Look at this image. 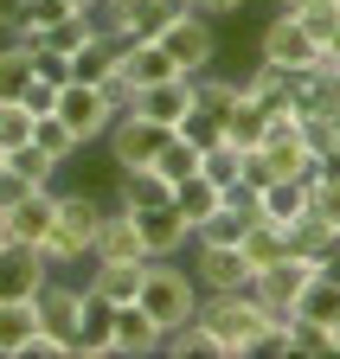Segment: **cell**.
<instances>
[{
    "instance_id": "obj_24",
    "label": "cell",
    "mask_w": 340,
    "mask_h": 359,
    "mask_svg": "<svg viewBox=\"0 0 340 359\" xmlns=\"http://www.w3.org/2000/svg\"><path fill=\"white\" fill-rule=\"evenodd\" d=\"M90 257H142V231H135V218L129 212H103V224H97V238H90ZM148 263V257H142Z\"/></svg>"
},
{
    "instance_id": "obj_31",
    "label": "cell",
    "mask_w": 340,
    "mask_h": 359,
    "mask_svg": "<svg viewBox=\"0 0 340 359\" xmlns=\"http://www.w3.org/2000/svg\"><path fill=\"white\" fill-rule=\"evenodd\" d=\"M7 173H20L26 187H52V180H58V161L39 148V142H20V148H7Z\"/></svg>"
},
{
    "instance_id": "obj_26",
    "label": "cell",
    "mask_w": 340,
    "mask_h": 359,
    "mask_svg": "<svg viewBox=\"0 0 340 359\" xmlns=\"http://www.w3.org/2000/svg\"><path fill=\"white\" fill-rule=\"evenodd\" d=\"M238 250H244V263H250V269H264V263L289 257V238H283V224L250 218V224H244V238H238Z\"/></svg>"
},
{
    "instance_id": "obj_12",
    "label": "cell",
    "mask_w": 340,
    "mask_h": 359,
    "mask_svg": "<svg viewBox=\"0 0 340 359\" xmlns=\"http://www.w3.org/2000/svg\"><path fill=\"white\" fill-rule=\"evenodd\" d=\"M289 116H334L340 122V71H327V65L289 71Z\"/></svg>"
},
{
    "instance_id": "obj_8",
    "label": "cell",
    "mask_w": 340,
    "mask_h": 359,
    "mask_svg": "<svg viewBox=\"0 0 340 359\" xmlns=\"http://www.w3.org/2000/svg\"><path fill=\"white\" fill-rule=\"evenodd\" d=\"M97 13H103V32L116 39H161L167 20L186 13V0H103Z\"/></svg>"
},
{
    "instance_id": "obj_4",
    "label": "cell",
    "mask_w": 340,
    "mask_h": 359,
    "mask_svg": "<svg viewBox=\"0 0 340 359\" xmlns=\"http://www.w3.org/2000/svg\"><path fill=\"white\" fill-rule=\"evenodd\" d=\"M174 128H161V122H148V116H135V109H122L116 122H109V161H116V173H135V167H154V154H161V142Z\"/></svg>"
},
{
    "instance_id": "obj_5",
    "label": "cell",
    "mask_w": 340,
    "mask_h": 359,
    "mask_svg": "<svg viewBox=\"0 0 340 359\" xmlns=\"http://www.w3.org/2000/svg\"><path fill=\"white\" fill-rule=\"evenodd\" d=\"M257 58L276 65V71H308V65H321V45L308 39V26L295 20V13L276 7V20L257 32Z\"/></svg>"
},
{
    "instance_id": "obj_28",
    "label": "cell",
    "mask_w": 340,
    "mask_h": 359,
    "mask_svg": "<svg viewBox=\"0 0 340 359\" xmlns=\"http://www.w3.org/2000/svg\"><path fill=\"white\" fill-rule=\"evenodd\" d=\"M32 71H39V45H26V39H13L7 52H0V103H13L20 90L32 83Z\"/></svg>"
},
{
    "instance_id": "obj_10",
    "label": "cell",
    "mask_w": 340,
    "mask_h": 359,
    "mask_svg": "<svg viewBox=\"0 0 340 359\" xmlns=\"http://www.w3.org/2000/svg\"><path fill=\"white\" fill-rule=\"evenodd\" d=\"M39 334L58 340V353H77V334H83V289L71 283H46L39 289Z\"/></svg>"
},
{
    "instance_id": "obj_9",
    "label": "cell",
    "mask_w": 340,
    "mask_h": 359,
    "mask_svg": "<svg viewBox=\"0 0 340 359\" xmlns=\"http://www.w3.org/2000/svg\"><path fill=\"white\" fill-rule=\"evenodd\" d=\"M0 359H64L39 334V302H0Z\"/></svg>"
},
{
    "instance_id": "obj_11",
    "label": "cell",
    "mask_w": 340,
    "mask_h": 359,
    "mask_svg": "<svg viewBox=\"0 0 340 359\" xmlns=\"http://www.w3.org/2000/svg\"><path fill=\"white\" fill-rule=\"evenodd\" d=\"M315 276V263H302V257H276V263H264V269H250V295H257L270 314H283L289 321V308H295V295H302V283Z\"/></svg>"
},
{
    "instance_id": "obj_40",
    "label": "cell",
    "mask_w": 340,
    "mask_h": 359,
    "mask_svg": "<svg viewBox=\"0 0 340 359\" xmlns=\"http://www.w3.org/2000/svg\"><path fill=\"white\" fill-rule=\"evenodd\" d=\"M58 90H64V83H52V77H39V71H32V83L20 90V103L32 109V122H39V116H52V109H58Z\"/></svg>"
},
{
    "instance_id": "obj_30",
    "label": "cell",
    "mask_w": 340,
    "mask_h": 359,
    "mask_svg": "<svg viewBox=\"0 0 340 359\" xmlns=\"http://www.w3.org/2000/svg\"><path fill=\"white\" fill-rule=\"evenodd\" d=\"M244 167H250V154H244L238 142H212V148L199 154V173L212 180V187H238V180H244Z\"/></svg>"
},
{
    "instance_id": "obj_6",
    "label": "cell",
    "mask_w": 340,
    "mask_h": 359,
    "mask_svg": "<svg viewBox=\"0 0 340 359\" xmlns=\"http://www.w3.org/2000/svg\"><path fill=\"white\" fill-rule=\"evenodd\" d=\"M71 135H77V142L83 148H90V142H103V135H109V122H116V103L103 97V90L97 83H64L58 90V109H52Z\"/></svg>"
},
{
    "instance_id": "obj_23",
    "label": "cell",
    "mask_w": 340,
    "mask_h": 359,
    "mask_svg": "<svg viewBox=\"0 0 340 359\" xmlns=\"http://www.w3.org/2000/svg\"><path fill=\"white\" fill-rule=\"evenodd\" d=\"M186 77H193V109L219 116V122H225V116H231V103L244 97V77H219L212 65H205V71H186Z\"/></svg>"
},
{
    "instance_id": "obj_2",
    "label": "cell",
    "mask_w": 340,
    "mask_h": 359,
    "mask_svg": "<svg viewBox=\"0 0 340 359\" xmlns=\"http://www.w3.org/2000/svg\"><path fill=\"white\" fill-rule=\"evenodd\" d=\"M135 302L161 321V334H174V327H186L193 314H199L205 289L193 283V269H180L174 257H148V269H142V295H135Z\"/></svg>"
},
{
    "instance_id": "obj_18",
    "label": "cell",
    "mask_w": 340,
    "mask_h": 359,
    "mask_svg": "<svg viewBox=\"0 0 340 359\" xmlns=\"http://www.w3.org/2000/svg\"><path fill=\"white\" fill-rule=\"evenodd\" d=\"M135 116H148V122H161V128H174L186 109H193V77L180 71V77H167V83H148V90H135V103H129Z\"/></svg>"
},
{
    "instance_id": "obj_42",
    "label": "cell",
    "mask_w": 340,
    "mask_h": 359,
    "mask_svg": "<svg viewBox=\"0 0 340 359\" xmlns=\"http://www.w3.org/2000/svg\"><path fill=\"white\" fill-rule=\"evenodd\" d=\"M250 0H199V13H212V20H225V13H244Z\"/></svg>"
},
{
    "instance_id": "obj_37",
    "label": "cell",
    "mask_w": 340,
    "mask_h": 359,
    "mask_svg": "<svg viewBox=\"0 0 340 359\" xmlns=\"http://www.w3.org/2000/svg\"><path fill=\"white\" fill-rule=\"evenodd\" d=\"M90 32H97V13H71L64 26H52L39 45H46V52H58V58H71V52H77V45L90 39Z\"/></svg>"
},
{
    "instance_id": "obj_49",
    "label": "cell",
    "mask_w": 340,
    "mask_h": 359,
    "mask_svg": "<svg viewBox=\"0 0 340 359\" xmlns=\"http://www.w3.org/2000/svg\"><path fill=\"white\" fill-rule=\"evenodd\" d=\"M186 7H199V0H186Z\"/></svg>"
},
{
    "instance_id": "obj_20",
    "label": "cell",
    "mask_w": 340,
    "mask_h": 359,
    "mask_svg": "<svg viewBox=\"0 0 340 359\" xmlns=\"http://www.w3.org/2000/svg\"><path fill=\"white\" fill-rule=\"evenodd\" d=\"M97 269H90V295H103V302H135L142 295V257H90Z\"/></svg>"
},
{
    "instance_id": "obj_36",
    "label": "cell",
    "mask_w": 340,
    "mask_h": 359,
    "mask_svg": "<svg viewBox=\"0 0 340 359\" xmlns=\"http://www.w3.org/2000/svg\"><path fill=\"white\" fill-rule=\"evenodd\" d=\"M32 142H39V148H46V154H52L58 167H64V161H71V154L83 148V142H77V135H71V128H64L58 116H39V122H32Z\"/></svg>"
},
{
    "instance_id": "obj_14",
    "label": "cell",
    "mask_w": 340,
    "mask_h": 359,
    "mask_svg": "<svg viewBox=\"0 0 340 359\" xmlns=\"http://www.w3.org/2000/svg\"><path fill=\"white\" fill-rule=\"evenodd\" d=\"M193 283L205 295H219V289H244L250 283V263L238 244H193Z\"/></svg>"
},
{
    "instance_id": "obj_48",
    "label": "cell",
    "mask_w": 340,
    "mask_h": 359,
    "mask_svg": "<svg viewBox=\"0 0 340 359\" xmlns=\"http://www.w3.org/2000/svg\"><path fill=\"white\" fill-rule=\"evenodd\" d=\"M0 167H7V148H0Z\"/></svg>"
},
{
    "instance_id": "obj_47",
    "label": "cell",
    "mask_w": 340,
    "mask_h": 359,
    "mask_svg": "<svg viewBox=\"0 0 340 359\" xmlns=\"http://www.w3.org/2000/svg\"><path fill=\"white\" fill-rule=\"evenodd\" d=\"M7 238H13V231H7V212H0V244H7Z\"/></svg>"
},
{
    "instance_id": "obj_16",
    "label": "cell",
    "mask_w": 340,
    "mask_h": 359,
    "mask_svg": "<svg viewBox=\"0 0 340 359\" xmlns=\"http://www.w3.org/2000/svg\"><path fill=\"white\" fill-rule=\"evenodd\" d=\"M116 71L129 77L135 90H148V83H167V77H180V65L167 58V45H161V39H122V58H116Z\"/></svg>"
},
{
    "instance_id": "obj_27",
    "label": "cell",
    "mask_w": 340,
    "mask_h": 359,
    "mask_svg": "<svg viewBox=\"0 0 340 359\" xmlns=\"http://www.w3.org/2000/svg\"><path fill=\"white\" fill-rule=\"evenodd\" d=\"M161 353H167V359H219V334H212V327L199 321V314H193L186 327L161 334Z\"/></svg>"
},
{
    "instance_id": "obj_17",
    "label": "cell",
    "mask_w": 340,
    "mask_h": 359,
    "mask_svg": "<svg viewBox=\"0 0 340 359\" xmlns=\"http://www.w3.org/2000/svg\"><path fill=\"white\" fill-rule=\"evenodd\" d=\"M308 212H315V180L308 173L302 180H270V187L257 193V218L283 224V231H289L295 218H308Z\"/></svg>"
},
{
    "instance_id": "obj_35",
    "label": "cell",
    "mask_w": 340,
    "mask_h": 359,
    "mask_svg": "<svg viewBox=\"0 0 340 359\" xmlns=\"http://www.w3.org/2000/svg\"><path fill=\"white\" fill-rule=\"evenodd\" d=\"M244 212H231V205H219V212H212V218H199L193 224V244H238L244 238Z\"/></svg>"
},
{
    "instance_id": "obj_43",
    "label": "cell",
    "mask_w": 340,
    "mask_h": 359,
    "mask_svg": "<svg viewBox=\"0 0 340 359\" xmlns=\"http://www.w3.org/2000/svg\"><path fill=\"white\" fill-rule=\"evenodd\" d=\"M321 65H327V71H340V32H334V39L321 45Z\"/></svg>"
},
{
    "instance_id": "obj_38",
    "label": "cell",
    "mask_w": 340,
    "mask_h": 359,
    "mask_svg": "<svg viewBox=\"0 0 340 359\" xmlns=\"http://www.w3.org/2000/svg\"><path fill=\"white\" fill-rule=\"evenodd\" d=\"M174 135H186V142L205 154L212 142H225V122H219V116H205V109H186V116L174 122Z\"/></svg>"
},
{
    "instance_id": "obj_33",
    "label": "cell",
    "mask_w": 340,
    "mask_h": 359,
    "mask_svg": "<svg viewBox=\"0 0 340 359\" xmlns=\"http://www.w3.org/2000/svg\"><path fill=\"white\" fill-rule=\"evenodd\" d=\"M154 173L174 187V180H186V173H199V148L186 142V135H167L161 142V154H154Z\"/></svg>"
},
{
    "instance_id": "obj_19",
    "label": "cell",
    "mask_w": 340,
    "mask_h": 359,
    "mask_svg": "<svg viewBox=\"0 0 340 359\" xmlns=\"http://www.w3.org/2000/svg\"><path fill=\"white\" fill-rule=\"evenodd\" d=\"M283 238H289V257H302V263H315V269H334V263H340V231H334L327 218H315V212L295 218Z\"/></svg>"
},
{
    "instance_id": "obj_7",
    "label": "cell",
    "mask_w": 340,
    "mask_h": 359,
    "mask_svg": "<svg viewBox=\"0 0 340 359\" xmlns=\"http://www.w3.org/2000/svg\"><path fill=\"white\" fill-rule=\"evenodd\" d=\"M161 45H167V58H174L180 71H205L212 58H219V32H212V13H199V7L174 13V20H167V32H161Z\"/></svg>"
},
{
    "instance_id": "obj_15",
    "label": "cell",
    "mask_w": 340,
    "mask_h": 359,
    "mask_svg": "<svg viewBox=\"0 0 340 359\" xmlns=\"http://www.w3.org/2000/svg\"><path fill=\"white\" fill-rule=\"evenodd\" d=\"M109 346L122 359H148V353H161V321H154L142 302H116V314H109Z\"/></svg>"
},
{
    "instance_id": "obj_50",
    "label": "cell",
    "mask_w": 340,
    "mask_h": 359,
    "mask_svg": "<svg viewBox=\"0 0 340 359\" xmlns=\"http://www.w3.org/2000/svg\"><path fill=\"white\" fill-rule=\"evenodd\" d=\"M334 7H340V0H334Z\"/></svg>"
},
{
    "instance_id": "obj_39",
    "label": "cell",
    "mask_w": 340,
    "mask_h": 359,
    "mask_svg": "<svg viewBox=\"0 0 340 359\" xmlns=\"http://www.w3.org/2000/svg\"><path fill=\"white\" fill-rule=\"evenodd\" d=\"M20 142H32V109L13 97V103H0V148H20Z\"/></svg>"
},
{
    "instance_id": "obj_3",
    "label": "cell",
    "mask_w": 340,
    "mask_h": 359,
    "mask_svg": "<svg viewBox=\"0 0 340 359\" xmlns=\"http://www.w3.org/2000/svg\"><path fill=\"white\" fill-rule=\"evenodd\" d=\"M52 276H58V269L46 263L39 244H26V238L0 244V302H39V289H46Z\"/></svg>"
},
{
    "instance_id": "obj_1",
    "label": "cell",
    "mask_w": 340,
    "mask_h": 359,
    "mask_svg": "<svg viewBox=\"0 0 340 359\" xmlns=\"http://www.w3.org/2000/svg\"><path fill=\"white\" fill-rule=\"evenodd\" d=\"M199 321L219 334V359H250V353H264V340L283 314H270L250 289H219L199 302Z\"/></svg>"
},
{
    "instance_id": "obj_25",
    "label": "cell",
    "mask_w": 340,
    "mask_h": 359,
    "mask_svg": "<svg viewBox=\"0 0 340 359\" xmlns=\"http://www.w3.org/2000/svg\"><path fill=\"white\" fill-rule=\"evenodd\" d=\"M225 205V187H212L205 173H186V180H174V212L186 218V224H199V218H212Z\"/></svg>"
},
{
    "instance_id": "obj_41",
    "label": "cell",
    "mask_w": 340,
    "mask_h": 359,
    "mask_svg": "<svg viewBox=\"0 0 340 359\" xmlns=\"http://www.w3.org/2000/svg\"><path fill=\"white\" fill-rule=\"evenodd\" d=\"M295 20L308 26V39H315V45H327V39L340 32V7H308V13H295Z\"/></svg>"
},
{
    "instance_id": "obj_32",
    "label": "cell",
    "mask_w": 340,
    "mask_h": 359,
    "mask_svg": "<svg viewBox=\"0 0 340 359\" xmlns=\"http://www.w3.org/2000/svg\"><path fill=\"white\" fill-rule=\"evenodd\" d=\"M58 224L90 244V238H97V224H103V205H97L90 193H58Z\"/></svg>"
},
{
    "instance_id": "obj_13",
    "label": "cell",
    "mask_w": 340,
    "mask_h": 359,
    "mask_svg": "<svg viewBox=\"0 0 340 359\" xmlns=\"http://www.w3.org/2000/svg\"><path fill=\"white\" fill-rule=\"evenodd\" d=\"M135 231H142V257H180L193 244V224L174 212V199L167 205H148V212H129Z\"/></svg>"
},
{
    "instance_id": "obj_22",
    "label": "cell",
    "mask_w": 340,
    "mask_h": 359,
    "mask_svg": "<svg viewBox=\"0 0 340 359\" xmlns=\"http://www.w3.org/2000/svg\"><path fill=\"white\" fill-rule=\"evenodd\" d=\"M225 142H238L244 154H257V148L270 142V109L250 97V90H244V97L231 103V116H225Z\"/></svg>"
},
{
    "instance_id": "obj_44",
    "label": "cell",
    "mask_w": 340,
    "mask_h": 359,
    "mask_svg": "<svg viewBox=\"0 0 340 359\" xmlns=\"http://www.w3.org/2000/svg\"><path fill=\"white\" fill-rule=\"evenodd\" d=\"M283 13H308V7H334V0H276Z\"/></svg>"
},
{
    "instance_id": "obj_34",
    "label": "cell",
    "mask_w": 340,
    "mask_h": 359,
    "mask_svg": "<svg viewBox=\"0 0 340 359\" xmlns=\"http://www.w3.org/2000/svg\"><path fill=\"white\" fill-rule=\"evenodd\" d=\"M295 135H302V148L315 161H334L340 154V122L334 116H295Z\"/></svg>"
},
{
    "instance_id": "obj_21",
    "label": "cell",
    "mask_w": 340,
    "mask_h": 359,
    "mask_svg": "<svg viewBox=\"0 0 340 359\" xmlns=\"http://www.w3.org/2000/svg\"><path fill=\"white\" fill-rule=\"evenodd\" d=\"M52 218H58V193H52V187H32L26 199L7 205V231L26 238V244H39V238L52 231Z\"/></svg>"
},
{
    "instance_id": "obj_46",
    "label": "cell",
    "mask_w": 340,
    "mask_h": 359,
    "mask_svg": "<svg viewBox=\"0 0 340 359\" xmlns=\"http://www.w3.org/2000/svg\"><path fill=\"white\" fill-rule=\"evenodd\" d=\"M71 7H77V13H97V7H103V0H71Z\"/></svg>"
},
{
    "instance_id": "obj_29",
    "label": "cell",
    "mask_w": 340,
    "mask_h": 359,
    "mask_svg": "<svg viewBox=\"0 0 340 359\" xmlns=\"http://www.w3.org/2000/svg\"><path fill=\"white\" fill-rule=\"evenodd\" d=\"M167 199H174V187H167L154 167L122 173V212H148V205H167Z\"/></svg>"
},
{
    "instance_id": "obj_45",
    "label": "cell",
    "mask_w": 340,
    "mask_h": 359,
    "mask_svg": "<svg viewBox=\"0 0 340 359\" xmlns=\"http://www.w3.org/2000/svg\"><path fill=\"white\" fill-rule=\"evenodd\" d=\"M20 7H26V0H0V26H13V20H20Z\"/></svg>"
}]
</instances>
